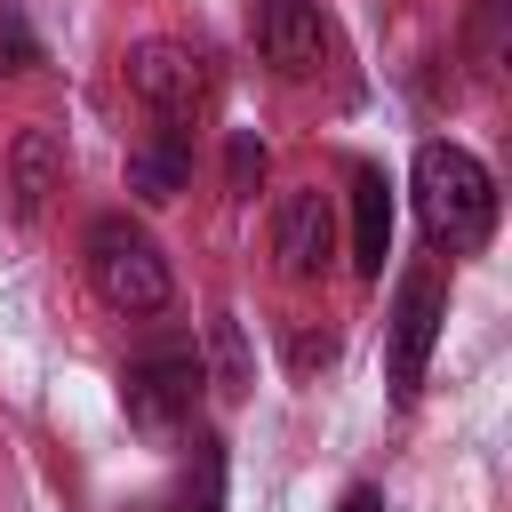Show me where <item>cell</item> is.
<instances>
[{
	"label": "cell",
	"instance_id": "obj_10",
	"mask_svg": "<svg viewBox=\"0 0 512 512\" xmlns=\"http://www.w3.org/2000/svg\"><path fill=\"white\" fill-rule=\"evenodd\" d=\"M184 168H192V144H184V128H168L152 152L128 160V184H136L144 200H176V192H184Z\"/></svg>",
	"mask_w": 512,
	"mask_h": 512
},
{
	"label": "cell",
	"instance_id": "obj_6",
	"mask_svg": "<svg viewBox=\"0 0 512 512\" xmlns=\"http://www.w3.org/2000/svg\"><path fill=\"white\" fill-rule=\"evenodd\" d=\"M272 256H280L288 280H320V272H328V256H336V208H328L320 184H296V192L280 200V216H272Z\"/></svg>",
	"mask_w": 512,
	"mask_h": 512
},
{
	"label": "cell",
	"instance_id": "obj_13",
	"mask_svg": "<svg viewBox=\"0 0 512 512\" xmlns=\"http://www.w3.org/2000/svg\"><path fill=\"white\" fill-rule=\"evenodd\" d=\"M0 48H8V72H32L40 64L32 40H24V24H16V8H0Z\"/></svg>",
	"mask_w": 512,
	"mask_h": 512
},
{
	"label": "cell",
	"instance_id": "obj_2",
	"mask_svg": "<svg viewBox=\"0 0 512 512\" xmlns=\"http://www.w3.org/2000/svg\"><path fill=\"white\" fill-rule=\"evenodd\" d=\"M88 288H96L112 312H128V320H152V312L176 304V272H168L160 240H152L128 208H112V216L88 224Z\"/></svg>",
	"mask_w": 512,
	"mask_h": 512
},
{
	"label": "cell",
	"instance_id": "obj_14",
	"mask_svg": "<svg viewBox=\"0 0 512 512\" xmlns=\"http://www.w3.org/2000/svg\"><path fill=\"white\" fill-rule=\"evenodd\" d=\"M336 512H384V488H368V480H360V488H344V504H336Z\"/></svg>",
	"mask_w": 512,
	"mask_h": 512
},
{
	"label": "cell",
	"instance_id": "obj_15",
	"mask_svg": "<svg viewBox=\"0 0 512 512\" xmlns=\"http://www.w3.org/2000/svg\"><path fill=\"white\" fill-rule=\"evenodd\" d=\"M328 352H336L328 336H296V368H312V360H328Z\"/></svg>",
	"mask_w": 512,
	"mask_h": 512
},
{
	"label": "cell",
	"instance_id": "obj_1",
	"mask_svg": "<svg viewBox=\"0 0 512 512\" xmlns=\"http://www.w3.org/2000/svg\"><path fill=\"white\" fill-rule=\"evenodd\" d=\"M408 192H416V224H424L432 248H448V256L488 248V232H496V176L480 168V152H464L448 136L416 144Z\"/></svg>",
	"mask_w": 512,
	"mask_h": 512
},
{
	"label": "cell",
	"instance_id": "obj_7",
	"mask_svg": "<svg viewBox=\"0 0 512 512\" xmlns=\"http://www.w3.org/2000/svg\"><path fill=\"white\" fill-rule=\"evenodd\" d=\"M256 48L280 80H312L320 56H328V24H320V0H264L256 8Z\"/></svg>",
	"mask_w": 512,
	"mask_h": 512
},
{
	"label": "cell",
	"instance_id": "obj_9",
	"mask_svg": "<svg viewBox=\"0 0 512 512\" xmlns=\"http://www.w3.org/2000/svg\"><path fill=\"white\" fill-rule=\"evenodd\" d=\"M56 176H64V144H56V128H24V136H16V152H8L16 216H40V200L56 192Z\"/></svg>",
	"mask_w": 512,
	"mask_h": 512
},
{
	"label": "cell",
	"instance_id": "obj_5",
	"mask_svg": "<svg viewBox=\"0 0 512 512\" xmlns=\"http://www.w3.org/2000/svg\"><path fill=\"white\" fill-rule=\"evenodd\" d=\"M128 88L160 112V120H192L208 104V56L184 40H136L128 48Z\"/></svg>",
	"mask_w": 512,
	"mask_h": 512
},
{
	"label": "cell",
	"instance_id": "obj_3",
	"mask_svg": "<svg viewBox=\"0 0 512 512\" xmlns=\"http://www.w3.org/2000/svg\"><path fill=\"white\" fill-rule=\"evenodd\" d=\"M200 384H208V368H200L192 344H152V352H136V360L120 368V408H128V424H144V432H176V424L200 408Z\"/></svg>",
	"mask_w": 512,
	"mask_h": 512
},
{
	"label": "cell",
	"instance_id": "obj_4",
	"mask_svg": "<svg viewBox=\"0 0 512 512\" xmlns=\"http://www.w3.org/2000/svg\"><path fill=\"white\" fill-rule=\"evenodd\" d=\"M440 320H448V280H440V272H408L400 296H392V400H400V408L424 392Z\"/></svg>",
	"mask_w": 512,
	"mask_h": 512
},
{
	"label": "cell",
	"instance_id": "obj_8",
	"mask_svg": "<svg viewBox=\"0 0 512 512\" xmlns=\"http://www.w3.org/2000/svg\"><path fill=\"white\" fill-rule=\"evenodd\" d=\"M392 256V184L384 168H352V264L360 280H376Z\"/></svg>",
	"mask_w": 512,
	"mask_h": 512
},
{
	"label": "cell",
	"instance_id": "obj_12",
	"mask_svg": "<svg viewBox=\"0 0 512 512\" xmlns=\"http://www.w3.org/2000/svg\"><path fill=\"white\" fill-rule=\"evenodd\" d=\"M256 176H264V136H248V128H240V136H232V152H224V184L248 200V192H256Z\"/></svg>",
	"mask_w": 512,
	"mask_h": 512
},
{
	"label": "cell",
	"instance_id": "obj_11",
	"mask_svg": "<svg viewBox=\"0 0 512 512\" xmlns=\"http://www.w3.org/2000/svg\"><path fill=\"white\" fill-rule=\"evenodd\" d=\"M176 512H224V440H216V432L192 440L184 480H176Z\"/></svg>",
	"mask_w": 512,
	"mask_h": 512
}]
</instances>
